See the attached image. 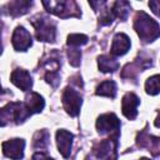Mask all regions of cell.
Instances as JSON below:
<instances>
[{"mask_svg":"<svg viewBox=\"0 0 160 160\" xmlns=\"http://www.w3.org/2000/svg\"><path fill=\"white\" fill-rule=\"evenodd\" d=\"M96 129L100 134H110L118 138L120 130V121L114 114H104L96 120Z\"/></svg>","mask_w":160,"mask_h":160,"instance_id":"8992f818","label":"cell"},{"mask_svg":"<svg viewBox=\"0 0 160 160\" xmlns=\"http://www.w3.org/2000/svg\"><path fill=\"white\" fill-rule=\"evenodd\" d=\"M140 160H150V159H146V158H142V159H140Z\"/></svg>","mask_w":160,"mask_h":160,"instance_id":"cb8c5ba5","label":"cell"},{"mask_svg":"<svg viewBox=\"0 0 160 160\" xmlns=\"http://www.w3.org/2000/svg\"><path fill=\"white\" fill-rule=\"evenodd\" d=\"M130 39L126 34L119 32L114 36L112 39V44H111V49H110V54L112 56H121L124 54L128 52V50L130 49Z\"/></svg>","mask_w":160,"mask_h":160,"instance_id":"8fae6325","label":"cell"},{"mask_svg":"<svg viewBox=\"0 0 160 160\" xmlns=\"http://www.w3.org/2000/svg\"><path fill=\"white\" fill-rule=\"evenodd\" d=\"M31 24L35 28V35L39 41H48V42L55 41L56 25L49 18L39 15L38 18L31 20Z\"/></svg>","mask_w":160,"mask_h":160,"instance_id":"277c9868","label":"cell"},{"mask_svg":"<svg viewBox=\"0 0 160 160\" xmlns=\"http://www.w3.org/2000/svg\"><path fill=\"white\" fill-rule=\"evenodd\" d=\"M145 90L150 95H156L159 92V75H154L149 78L145 82Z\"/></svg>","mask_w":160,"mask_h":160,"instance_id":"ffe728a7","label":"cell"},{"mask_svg":"<svg viewBox=\"0 0 160 160\" xmlns=\"http://www.w3.org/2000/svg\"><path fill=\"white\" fill-rule=\"evenodd\" d=\"M45 9L62 19L79 18L81 15L80 9L75 1H42Z\"/></svg>","mask_w":160,"mask_h":160,"instance_id":"3957f363","label":"cell"},{"mask_svg":"<svg viewBox=\"0 0 160 160\" xmlns=\"http://www.w3.org/2000/svg\"><path fill=\"white\" fill-rule=\"evenodd\" d=\"M149 6H152V11L155 14H158V1H151L149 2Z\"/></svg>","mask_w":160,"mask_h":160,"instance_id":"603a6c76","label":"cell"},{"mask_svg":"<svg viewBox=\"0 0 160 160\" xmlns=\"http://www.w3.org/2000/svg\"><path fill=\"white\" fill-rule=\"evenodd\" d=\"M2 92V88H1V85H0V94Z\"/></svg>","mask_w":160,"mask_h":160,"instance_id":"d4e9b609","label":"cell"},{"mask_svg":"<svg viewBox=\"0 0 160 160\" xmlns=\"http://www.w3.org/2000/svg\"><path fill=\"white\" fill-rule=\"evenodd\" d=\"M88 42V36L84 34H71L68 36V45L71 48H78Z\"/></svg>","mask_w":160,"mask_h":160,"instance_id":"d6986e66","label":"cell"},{"mask_svg":"<svg viewBox=\"0 0 160 160\" xmlns=\"http://www.w3.org/2000/svg\"><path fill=\"white\" fill-rule=\"evenodd\" d=\"M49 145V132L48 130L42 129V130H39L35 132L34 135V146L36 149H46Z\"/></svg>","mask_w":160,"mask_h":160,"instance_id":"ac0fdd59","label":"cell"},{"mask_svg":"<svg viewBox=\"0 0 160 160\" xmlns=\"http://www.w3.org/2000/svg\"><path fill=\"white\" fill-rule=\"evenodd\" d=\"M129 11H130V4L126 1H116L112 4L111 12H112L114 18H119L121 20H125L129 15Z\"/></svg>","mask_w":160,"mask_h":160,"instance_id":"2e32d148","label":"cell"},{"mask_svg":"<svg viewBox=\"0 0 160 160\" xmlns=\"http://www.w3.org/2000/svg\"><path fill=\"white\" fill-rule=\"evenodd\" d=\"M140 104L139 98L134 92H126L121 101V110L125 118L132 120L138 115V106Z\"/></svg>","mask_w":160,"mask_h":160,"instance_id":"9c48e42d","label":"cell"},{"mask_svg":"<svg viewBox=\"0 0 160 160\" xmlns=\"http://www.w3.org/2000/svg\"><path fill=\"white\" fill-rule=\"evenodd\" d=\"M81 95L71 89V88H66L62 92V105L64 109L66 110V112L71 116H76L80 112V108H81Z\"/></svg>","mask_w":160,"mask_h":160,"instance_id":"5b68a950","label":"cell"},{"mask_svg":"<svg viewBox=\"0 0 160 160\" xmlns=\"http://www.w3.org/2000/svg\"><path fill=\"white\" fill-rule=\"evenodd\" d=\"M25 106L29 110V112L32 115L35 112H40L45 105V101L42 96H40L38 92H30L25 99Z\"/></svg>","mask_w":160,"mask_h":160,"instance_id":"4fadbf2b","label":"cell"},{"mask_svg":"<svg viewBox=\"0 0 160 160\" xmlns=\"http://www.w3.org/2000/svg\"><path fill=\"white\" fill-rule=\"evenodd\" d=\"M29 116H31V114L24 102H9L0 109V126H5L11 122L21 124Z\"/></svg>","mask_w":160,"mask_h":160,"instance_id":"7a4b0ae2","label":"cell"},{"mask_svg":"<svg viewBox=\"0 0 160 160\" xmlns=\"http://www.w3.org/2000/svg\"><path fill=\"white\" fill-rule=\"evenodd\" d=\"M98 65H99V69L102 72H112V71H115V70L119 69V62L114 58L108 56V55L99 56Z\"/></svg>","mask_w":160,"mask_h":160,"instance_id":"5bb4252c","label":"cell"},{"mask_svg":"<svg viewBox=\"0 0 160 160\" xmlns=\"http://www.w3.org/2000/svg\"><path fill=\"white\" fill-rule=\"evenodd\" d=\"M96 95H100V96H108V98H111L114 99L115 95H116V84L112 81V80H106V81H102L98 89H96Z\"/></svg>","mask_w":160,"mask_h":160,"instance_id":"9a60e30c","label":"cell"},{"mask_svg":"<svg viewBox=\"0 0 160 160\" xmlns=\"http://www.w3.org/2000/svg\"><path fill=\"white\" fill-rule=\"evenodd\" d=\"M72 139L74 135L66 130H59L56 132V142H58V149L59 152L64 156V158H69L70 156V151H71V145H72Z\"/></svg>","mask_w":160,"mask_h":160,"instance_id":"7c38bea8","label":"cell"},{"mask_svg":"<svg viewBox=\"0 0 160 160\" xmlns=\"http://www.w3.org/2000/svg\"><path fill=\"white\" fill-rule=\"evenodd\" d=\"M11 82L18 86L19 89H21L22 91H29L32 86V80H31V75L24 70V69H15L11 72L10 76Z\"/></svg>","mask_w":160,"mask_h":160,"instance_id":"30bf717a","label":"cell"},{"mask_svg":"<svg viewBox=\"0 0 160 160\" xmlns=\"http://www.w3.org/2000/svg\"><path fill=\"white\" fill-rule=\"evenodd\" d=\"M12 46L16 51H26L31 46V35L24 26H18L11 38Z\"/></svg>","mask_w":160,"mask_h":160,"instance_id":"ba28073f","label":"cell"},{"mask_svg":"<svg viewBox=\"0 0 160 160\" xmlns=\"http://www.w3.org/2000/svg\"><path fill=\"white\" fill-rule=\"evenodd\" d=\"M25 141L22 139H11L2 142V152L12 160H21L24 158Z\"/></svg>","mask_w":160,"mask_h":160,"instance_id":"52a82bcc","label":"cell"},{"mask_svg":"<svg viewBox=\"0 0 160 160\" xmlns=\"http://www.w3.org/2000/svg\"><path fill=\"white\" fill-rule=\"evenodd\" d=\"M68 55H69V62H70L72 66H78V65L80 64L81 52L78 50V48H71V49L68 51Z\"/></svg>","mask_w":160,"mask_h":160,"instance_id":"44dd1931","label":"cell"},{"mask_svg":"<svg viewBox=\"0 0 160 160\" xmlns=\"http://www.w3.org/2000/svg\"><path fill=\"white\" fill-rule=\"evenodd\" d=\"M0 31H1V30H0Z\"/></svg>","mask_w":160,"mask_h":160,"instance_id":"484cf974","label":"cell"},{"mask_svg":"<svg viewBox=\"0 0 160 160\" xmlns=\"http://www.w3.org/2000/svg\"><path fill=\"white\" fill-rule=\"evenodd\" d=\"M134 29L144 42H151L159 36V24L144 11L136 14Z\"/></svg>","mask_w":160,"mask_h":160,"instance_id":"6da1fadb","label":"cell"},{"mask_svg":"<svg viewBox=\"0 0 160 160\" xmlns=\"http://www.w3.org/2000/svg\"><path fill=\"white\" fill-rule=\"evenodd\" d=\"M31 6V2L29 1H12L8 5L9 14L11 16H19L25 12H28V9Z\"/></svg>","mask_w":160,"mask_h":160,"instance_id":"e0dca14e","label":"cell"},{"mask_svg":"<svg viewBox=\"0 0 160 160\" xmlns=\"http://www.w3.org/2000/svg\"><path fill=\"white\" fill-rule=\"evenodd\" d=\"M32 160H54V159L48 156L45 152H36V154H34Z\"/></svg>","mask_w":160,"mask_h":160,"instance_id":"7402d4cb","label":"cell"}]
</instances>
